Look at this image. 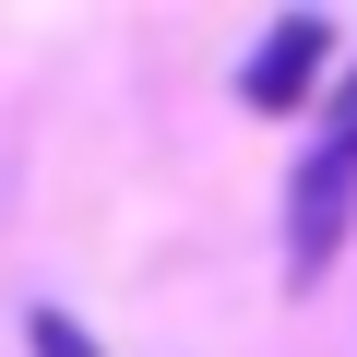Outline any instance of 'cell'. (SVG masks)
<instances>
[{
	"instance_id": "6da1fadb",
	"label": "cell",
	"mask_w": 357,
	"mask_h": 357,
	"mask_svg": "<svg viewBox=\"0 0 357 357\" xmlns=\"http://www.w3.org/2000/svg\"><path fill=\"white\" fill-rule=\"evenodd\" d=\"M357 238V119H321L286 167V286H321Z\"/></svg>"
},
{
	"instance_id": "3957f363",
	"label": "cell",
	"mask_w": 357,
	"mask_h": 357,
	"mask_svg": "<svg viewBox=\"0 0 357 357\" xmlns=\"http://www.w3.org/2000/svg\"><path fill=\"white\" fill-rule=\"evenodd\" d=\"M24 357H107V345H96L72 310H24Z\"/></svg>"
},
{
	"instance_id": "7a4b0ae2",
	"label": "cell",
	"mask_w": 357,
	"mask_h": 357,
	"mask_svg": "<svg viewBox=\"0 0 357 357\" xmlns=\"http://www.w3.org/2000/svg\"><path fill=\"white\" fill-rule=\"evenodd\" d=\"M321 84H333V13H274V24L250 36V60H238V107H250V119L321 107Z\"/></svg>"
}]
</instances>
